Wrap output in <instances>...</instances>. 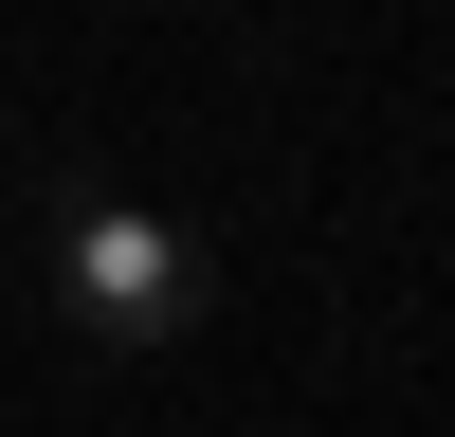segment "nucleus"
Here are the masks:
<instances>
[{
    "label": "nucleus",
    "instance_id": "1",
    "mask_svg": "<svg viewBox=\"0 0 455 437\" xmlns=\"http://www.w3.org/2000/svg\"><path fill=\"white\" fill-rule=\"evenodd\" d=\"M55 310L92 328V346H182V310H201V255H182L146 201L73 182V201H55Z\"/></svg>",
    "mask_w": 455,
    "mask_h": 437
}]
</instances>
